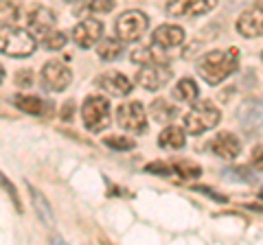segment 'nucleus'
Returning <instances> with one entry per match:
<instances>
[{
  "label": "nucleus",
  "instance_id": "nucleus-24",
  "mask_svg": "<svg viewBox=\"0 0 263 245\" xmlns=\"http://www.w3.org/2000/svg\"><path fill=\"white\" fill-rule=\"evenodd\" d=\"M117 5V0H86L79 9H86L90 13H110Z\"/></svg>",
  "mask_w": 263,
  "mask_h": 245
},
{
  "label": "nucleus",
  "instance_id": "nucleus-34",
  "mask_svg": "<svg viewBox=\"0 0 263 245\" xmlns=\"http://www.w3.org/2000/svg\"><path fill=\"white\" fill-rule=\"evenodd\" d=\"M261 197H263V189H261Z\"/></svg>",
  "mask_w": 263,
  "mask_h": 245
},
{
  "label": "nucleus",
  "instance_id": "nucleus-27",
  "mask_svg": "<svg viewBox=\"0 0 263 245\" xmlns=\"http://www.w3.org/2000/svg\"><path fill=\"white\" fill-rule=\"evenodd\" d=\"M105 145L112 147V149H119V151H129L136 147V142L125 136H110V138H105Z\"/></svg>",
  "mask_w": 263,
  "mask_h": 245
},
{
  "label": "nucleus",
  "instance_id": "nucleus-8",
  "mask_svg": "<svg viewBox=\"0 0 263 245\" xmlns=\"http://www.w3.org/2000/svg\"><path fill=\"white\" fill-rule=\"evenodd\" d=\"M174 72H171L164 64H145V66L136 72V84L145 88L147 92H156L162 86H167Z\"/></svg>",
  "mask_w": 263,
  "mask_h": 245
},
{
  "label": "nucleus",
  "instance_id": "nucleus-30",
  "mask_svg": "<svg viewBox=\"0 0 263 245\" xmlns=\"http://www.w3.org/2000/svg\"><path fill=\"white\" fill-rule=\"evenodd\" d=\"M15 84H18V86H31L33 84V75H31V72L29 70H20L18 72V75H15Z\"/></svg>",
  "mask_w": 263,
  "mask_h": 245
},
{
  "label": "nucleus",
  "instance_id": "nucleus-3",
  "mask_svg": "<svg viewBox=\"0 0 263 245\" xmlns=\"http://www.w3.org/2000/svg\"><path fill=\"white\" fill-rule=\"evenodd\" d=\"M110 118H112V110H110L108 99H103V96L92 94L81 105V120H84L88 132H92V134L103 132L110 125Z\"/></svg>",
  "mask_w": 263,
  "mask_h": 245
},
{
  "label": "nucleus",
  "instance_id": "nucleus-12",
  "mask_svg": "<svg viewBox=\"0 0 263 245\" xmlns=\"http://www.w3.org/2000/svg\"><path fill=\"white\" fill-rule=\"evenodd\" d=\"M237 31L243 37H259L263 35V5L248 7L237 18Z\"/></svg>",
  "mask_w": 263,
  "mask_h": 245
},
{
  "label": "nucleus",
  "instance_id": "nucleus-22",
  "mask_svg": "<svg viewBox=\"0 0 263 245\" xmlns=\"http://www.w3.org/2000/svg\"><path fill=\"white\" fill-rule=\"evenodd\" d=\"M174 96L180 101H184V103H195L197 101V96H200V88L195 86V81L193 79H180L178 81V86L174 88Z\"/></svg>",
  "mask_w": 263,
  "mask_h": 245
},
{
  "label": "nucleus",
  "instance_id": "nucleus-5",
  "mask_svg": "<svg viewBox=\"0 0 263 245\" xmlns=\"http://www.w3.org/2000/svg\"><path fill=\"white\" fill-rule=\"evenodd\" d=\"M147 29H149V18L138 9L121 13L117 18V22H114L117 37H121L123 42H136V39H141L145 35Z\"/></svg>",
  "mask_w": 263,
  "mask_h": 245
},
{
  "label": "nucleus",
  "instance_id": "nucleus-21",
  "mask_svg": "<svg viewBox=\"0 0 263 245\" xmlns=\"http://www.w3.org/2000/svg\"><path fill=\"white\" fill-rule=\"evenodd\" d=\"M156 48L158 46H141L136 48V51H132V62L134 64H141V66H145V64H164L167 62V55H160L156 53Z\"/></svg>",
  "mask_w": 263,
  "mask_h": 245
},
{
  "label": "nucleus",
  "instance_id": "nucleus-6",
  "mask_svg": "<svg viewBox=\"0 0 263 245\" xmlns=\"http://www.w3.org/2000/svg\"><path fill=\"white\" fill-rule=\"evenodd\" d=\"M40 77H42V86L48 90V92H64L72 81V72L64 62L51 59L42 66Z\"/></svg>",
  "mask_w": 263,
  "mask_h": 245
},
{
  "label": "nucleus",
  "instance_id": "nucleus-15",
  "mask_svg": "<svg viewBox=\"0 0 263 245\" xmlns=\"http://www.w3.org/2000/svg\"><path fill=\"white\" fill-rule=\"evenodd\" d=\"M211 151L215 153V156L224 158V160H233V158L239 156L241 140L235 134H230V132H221L211 140Z\"/></svg>",
  "mask_w": 263,
  "mask_h": 245
},
{
  "label": "nucleus",
  "instance_id": "nucleus-9",
  "mask_svg": "<svg viewBox=\"0 0 263 245\" xmlns=\"http://www.w3.org/2000/svg\"><path fill=\"white\" fill-rule=\"evenodd\" d=\"M55 24H57V15L53 9H48V7L35 5L27 11V27L31 33L46 37L51 31H55Z\"/></svg>",
  "mask_w": 263,
  "mask_h": 245
},
{
  "label": "nucleus",
  "instance_id": "nucleus-10",
  "mask_svg": "<svg viewBox=\"0 0 263 245\" xmlns=\"http://www.w3.org/2000/svg\"><path fill=\"white\" fill-rule=\"evenodd\" d=\"M217 0H169L167 13L174 18H195L215 9Z\"/></svg>",
  "mask_w": 263,
  "mask_h": 245
},
{
  "label": "nucleus",
  "instance_id": "nucleus-31",
  "mask_svg": "<svg viewBox=\"0 0 263 245\" xmlns=\"http://www.w3.org/2000/svg\"><path fill=\"white\" fill-rule=\"evenodd\" d=\"M147 171H158V175H169V167H164V165H149L147 167Z\"/></svg>",
  "mask_w": 263,
  "mask_h": 245
},
{
  "label": "nucleus",
  "instance_id": "nucleus-1",
  "mask_svg": "<svg viewBox=\"0 0 263 245\" xmlns=\"http://www.w3.org/2000/svg\"><path fill=\"white\" fill-rule=\"evenodd\" d=\"M237 64H239V48L230 46L226 51H211L197 62V75L209 86H217L237 70Z\"/></svg>",
  "mask_w": 263,
  "mask_h": 245
},
{
  "label": "nucleus",
  "instance_id": "nucleus-14",
  "mask_svg": "<svg viewBox=\"0 0 263 245\" xmlns=\"http://www.w3.org/2000/svg\"><path fill=\"white\" fill-rule=\"evenodd\" d=\"M237 118H239V125L248 134L261 132L263 129V101H246L237 110Z\"/></svg>",
  "mask_w": 263,
  "mask_h": 245
},
{
  "label": "nucleus",
  "instance_id": "nucleus-18",
  "mask_svg": "<svg viewBox=\"0 0 263 245\" xmlns=\"http://www.w3.org/2000/svg\"><path fill=\"white\" fill-rule=\"evenodd\" d=\"M29 193H31V201H33V208H35L40 221H42L48 228V230H53V226H55V221H53V210H51V206H48L46 197L37 189H33V186H29Z\"/></svg>",
  "mask_w": 263,
  "mask_h": 245
},
{
  "label": "nucleus",
  "instance_id": "nucleus-25",
  "mask_svg": "<svg viewBox=\"0 0 263 245\" xmlns=\"http://www.w3.org/2000/svg\"><path fill=\"white\" fill-rule=\"evenodd\" d=\"M174 169H176L182 177H186V179H193V177H197V175H202V169L197 167V165H193V162H189V160H180V162H176Z\"/></svg>",
  "mask_w": 263,
  "mask_h": 245
},
{
  "label": "nucleus",
  "instance_id": "nucleus-33",
  "mask_svg": "<svg viewBox=\"0 0 263 245\" xmlns=\"http://www.w3.org/2000/svg\"><path fill=\"white\" fill-rule=\"evenodd\" d=\"M72 108H75V105H72V101H66V108H64V114H62V118H64V120H70Z\"/></svg>",
  "mask_w": 263,
  "mask_h": 245
},
{
  "label": "nucleus",
  "instance_id": "nucleus-20",
  "mask_svg": "<svg viewBox=\"0 0 263 245\" xmlns=\"http://www.w3.org/2000/svg\"><path fill=\"white\" fill-rule=\"evenodd\" d=\"M176 105L164 101V99H156L152 105H149V116L156 120V122H171L176 118Z\"/></svg>",
  "mask_w": 263,
  "mask_h": 245
},
{
  "label": "nucleus",
  "instance_id": "nucleus-23",
  "mask_svg": "<svg viewBox=\"0 0 263 245\" xmlns=\"http://www.w3.org/2000/svg\"><path fill=\"white\" fill-rule=\"evenodd\" d=\"M123 39H114V37H108V39H101L97 44V55L101 57L105 62H112V59H119L121 53H123Z\"/></svg>",
  "mask_w": 263,
  "mask_h": 245
},
{
  "label": "nucleus",
  "instance_id": "nucleus-26",
  "mask_svg": "<svg viewBox=\"0 0 263 245\" xmlns=\"http://www.w3.org/2000/svg\"><path fill=\"white\" fill-rule=\"evenodd\" d=\"M66 33H62V31H51L46 37H42V42H44V46L48 48V51H60V48L66 44Z\"/></svg>",
  "mask_w": 263,
  "mask_h": 245
},
{
  "label": "nucleus",
  "instance_id": "nucleus-4",
  "mask_svg": "<svg viewBox=\"0 0 263 245\" xmlns=\"http://www.w3.org/2000/svg\"><path fill=\"white\" fill-rule=\"evenodd\" d=\"M35 37L27 29H13L3 27V35H0V48L9 57H29L35 51Z\"/></svg>",
  "mask_w": 263,
  "mask_h": 245
},
{
  "label": "nucleus",
  "instance_id": "nucleus-11",
  "mask_svg": "<svg viewBox=\"0 0 263 245\" xmlns=\"http://www.w3.org/2000/svg\"><path fill=\"white\" fill-rule=\"evenodd\" d=\"M101 35H103V24L99 22L97 18L81 20L79 24H75V29H72V39H75V44L81 46V48L97 46V42L101 39Z\"/></svg>",
  "mask_w": 263,
  "mask_h": 245
},
{
  "label": "nucleus",
  "instance_id": "nucleus-17",
  "mask_svg": "<svg viewBox=\"0 0 263 245\" xmlns=\"http://www.w3.org/2000/svg\"><path fill=\"white\" fill-rule=\"evenodd\" d=\"M13 103L15 108L27 112V114H33V116H48L53 112L51 103L48 101H42L40 96H31V94H15L13 96Z\"/></svg>",
  "mask_w": 263,
  "mask_h": 245
},
{
  "label": "nucleus",
  "instance_id": "nucleus-13",
  "mask_svg": "<svg viewBox=\"0 0 263 245\" xmlns=\"http://www.w3.org/2000/svg\"><path fill=\"white\" fill-rule=\"evenodd\" d=\"M95 84L103 90L105 94H110V96H127L132 92V81L125 77V75H121V72H103V75H99L95 79Z\"/></svg>",
  "mask_w": 263,
  "mask_h": 245
},
{
  "label": "nucleus",
  "instance_id": "nucleus-7",
  "mask_svg": "<svg viewBox=\"0 0 263 245\" xmlns=\"http://www.w3.org/2000/svg\"><path fill=\"white\" fill-rule=\"evenodd\" d=\"M117 125L125 132L132 134H141L147 127V112L143 108V103L132 101V103H123L117 108Z\"/></svg>",
  "mask_w": 263,
  "mask_h": 245
},
{
  "label": "nucleus",
  "instance_id": "nucleus-2",
  "mask_svg": "<svg viewBox=\"0 0 263 245\" xmlns=\"http://www.w3.org/2000/svg\"><path fill=\"white\" fill-rule=\"evenodd\" d=\"M221 120V112L215 108V103L211 101H195L193 108L184 114V129L186 134H204L211 132L213 127H217V122Z\"/></svg>",
  "mask_w": 263,
  "mask_h": 245
},
{
  "label": "nucleus",
  "instance_id": "nucleus-29",
  "mask_svg": "<svg viewBox=\"0 0 263 245\" xmlns=\"http://www.w3.org/2000/svg\"><path fill=\"white\" fill-rule=\"evenodd\" d=\"M250 162H252V167H254V169L263 171V145H257V147L252 149V158H250Z\"/></svg>",
  "mask_w": 263,
  "mask_h": 245
},
{
  "label": "nucleus",
  "instance_id": "nucleus-16",
  "mask_svg": "<svg viewBox=\"0 0 263 245\" xmlns=\"http://www.w3.org/2000/svg\"><path fill=\"white\" fill-rule=\"evenodd\" d=\"M184 42V31L176 27V24H162L152 33V44L160 46V48H174V46H180Z\"/></svg>",
  "mask_w": 263,
  "mask_h": 245
},
{
  "label": "nucleus",
  "instance_id": "nucleus-28",
  "mask_svg": "<svg viewBox=\"0 0 263 245\" xmlns=\"http://www.w3.org/2000/svg\"><path fill=\"white\" fill-rule=\"evenodd\" d=\"M15 20H18V9H15V5L3 0V27H7V24L11 27Z\"/></svg>",
  "mask_w": 263,
  "mask_h": 245
},
{
  "label": "nucleus",
  "instance_id": "nucleus-19",
  "mask_svg": "<svg viewBox=\"0 0 263 245\" xmlns=\"http://www.w3.org/2000/svg\"><path fill=\"white\" fill-rule=\"evenodd\" d=\"M184 132H186V129H180V127L169 125L167 129H162V132H160L158 145L162 147V149H182L184 142H186Z\"/></svg>",
  "mask_w": 263,
  "mask_h": 245
},
{
  "label": "nucleus",
  "instance_id": "nucleus-35",
  "mask_svg": "<svg viewBox=\"0 0 263 245\" xmlns=\"http://www.w3.org/2000/svg\"><path fill=\"white\" fill-rule=\"evenodd\" d=\"M261 59H263V53H261Z\"/></svg>",
  "mask_w": 263,
  "mask_h": 245
},
{
  "label": "nucleus",
  "instance_id": "nucleus-32",
  "mask_svg": "<svg viewBox=\"0 0 263 245\" xmlns=\"http://www.w3.org/2000/svg\"><path fill=\"white\" fill-rule=\"evenodd\" d=\"M3 184H5V189H7V193H9V195H11V197H13V201H15V206H18V210H20V201H18V197H15V191H13V186H11L9 182H7V177H3Z\"/></svg>",
  "mask_w": 263,
  "mask_h": 245
}]
</instances>
